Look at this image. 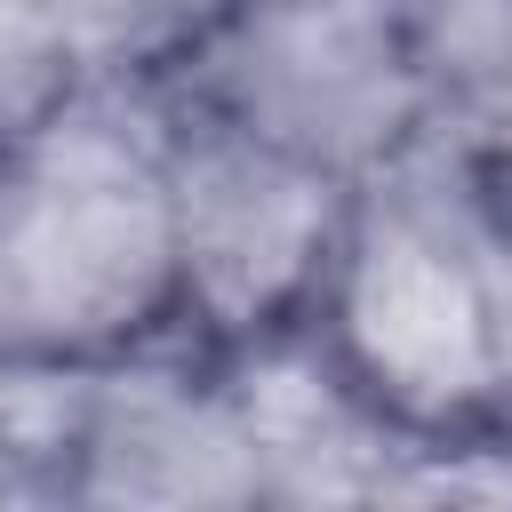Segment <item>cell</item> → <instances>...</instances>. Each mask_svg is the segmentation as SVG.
<instances>
[{
  "label": "cell",
  "instance_id": "cell-3",
  "mask_svg": "<svg viewBox=\"0 0 512 512\" xmlns=\"http://www.w3.org/2000/svg\"><path fill=\"white\" fill-rule=\"evenodd\" d=\"M152 96L304 152L344 184L432 128L400 0H232Z\"/></svg>",
  "mask_w": 512,
  "mask_h": 512
},
{
  "label": "cell",
  "instance_id": "cell-4",
  "mask_svg": "<svg viewBox=\"0 0 512 512\" xmlns=\"http://www.w3.org/2000/svg\"><path fill=\"white\" fill-rule=\"evenodd\" d=\"M152 112H160L184 336L224 352V344L312 320L344 240L352 184L176 96H152Z\"/></svg>",
  "mask_w": 512,
  "mask_h": 512
},
{
  "label": "cell",
  "instance_id": "cell-2",
  "mask_svg": "<svg viewBox=\"0 0 512 512\" xmlns=\"http://www.w3.org/2000/svg\"><path fill=\"white\" fill-rule=\"evenodd\" d=\"M496 216V168L440 120L352 184L312 320L408 432L504 424Z\"/></svg>",
  "mask_w": 512,
  "mask_h": 512
},
{
  "label": "cell",
  "instance_id": "cell-8",
  "mask_svg": "<svg viewBox=\"0 0 512 512\" xmlns=\"http://www.w3.org/2000/svg\"><path fill=\"white\" fill-rule=\"evenodd\" d=\"M88 88V64L48 0H0V152Z\"/></svg>",
  "mask_w": 512,
  "mask_h": 512
},
{
  "label": "cell",
  "instance_id": "cell-7",
  "mask_svg": "<svg viewBox=\"0 0 512 512\" xmlns=\"http://www.w3.org/2000/svg\"><path fill=\"white\" fill-rule=\"evenodd\" d=\"M88 64V80H120V88H152L168 80L192 40L232 8V0H48Z\"/></svg>",
  "mask_w": 512,
  "mask_h": 512
},
{
  "label": "cell",
  "instance_id": "cell-6",
  "mask_svg": "<svg viewBox=\"0 0 512 512\" xmlns=\"http://www.w3.org/2000/svg\"><path fill=\"white\" fill-rule=\"evenodd\" d=\"M224 384L248 432L256 464V504L280 512H320V504H384L408 424L344 368V352L320 336V320L224 344Z\"/></svg>",
  "mask_w": 512,
  "mask_h": 512
},
{
  "label": "cell",
  "instance_id": "cell-1",
  "mask_svg": "<svg viewBox=\"0 0 512 512\" xmlns=\"http://www.w3.org/2000/svg\"><path fill=\"white\" fill-rule=\"evenodd\" d=\"M184 336L160 112L88 80L0 152V360H112Z\"/></svg>",
  "mask_w": 512,
  "mask_h": 512
},
{
  "label": "cell",
  "instance_id": "cell-5",
  "mask_svg": "<svg viewBox=\"0 0 512 512\" xmlns=\"http://www.w3.org/2000/svg\"><path fill=\"white\" fill-rule=\"evenodd\" d=\"M64 488L112 512H248L256 464L224 360L208 344L176 352V336L80 360Z\"/></svg>",
  "mask_w": 512,
  "mask_h": 512
}]
</instances>
